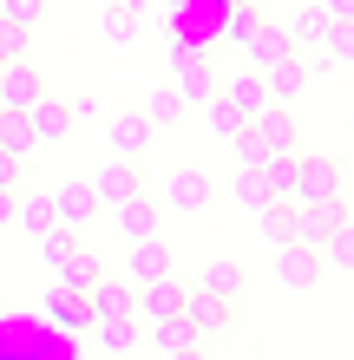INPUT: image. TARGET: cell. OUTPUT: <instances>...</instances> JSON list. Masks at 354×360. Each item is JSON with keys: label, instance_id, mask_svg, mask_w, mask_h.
<instances>
[{"label": "cell", "instance_id": "26", "mask_svg": "<svg viewBox=\"0 0 354 360\" xmlns=\"http://www.w3.org/2000/svg\"><path fill=\"white\" fill-rule=\"evenodd\" d=\"M230 151H236V171H263V164H269V144H263L256 124H243V131L230 138Z\"/></svg>", "mask_w": 354, "mask_h": 360}, {"label": "cell", "instance_id": "9", "mask_svg": "<svg viewBox=\"0 0 354 360\" xmlns=\"http://www.w3.org/2000/svg\"><path fill=\"white\" fill-rule=\"evenodd\" d=\"M230 302H223V295H210V288H184V321L197 328V341H217L223 328H230Z\"/></svg>", "mask_w": 354, "mask_h": 360}, {"label": "cell", "instance_id": "10", "mask_svg": "<svg viewBox=\"0 0 354 360\" xmlns=\"http://www.w3.org/2000/svg\"><path fill=\"white\" fill-rule=\"evenodd\" d=\"M106 138H112V158H125V164H138L144 151H151V138H158V124L144 118V112H118V118L106 124Z\"/></svg>", "mask_w": 354, "mask_h": 360}, {"label": "cell", "instance_id": "29", "mask_svg": "<svg viewBox=\"0 0 354 360\" xmlns=\"http://www.w3.org/2000/svg\"><path fill=\"white\" fill-rule=\"evenodd\" d=\"M296 164H302V151H269L263 177H269V190H276V197H289V190H296Z\"/></svg>", "mask_w": 354, "mask_h": 360}, {"label": "cell", "instance_id": "21", "mask_svg": "<svg viewBox=\"0 0 354 360\" xmlns=\"http://www.w3.org/2000/svg\"><path fill=\"white\" fill-rule=\"evenodd\" d=\"M13 217H20V229H27V236L39 243L53 229V190H27V197L13 203Z\"/></svg>", "mask_w": 354, "mask_h": 360}, {"label": "cell", "instance_id": "43", "mask_svg": "<svg viewBox=\"0 0 354 360\" xmlns=\"http://www.w3.org/2000/svg\"><path fill=\"white\" fill-rule=\"evenodd\" d=\"M13 223V190H0V229Z\"/></svg>", "mask_w": 354, "mask_h": 360}, {"label": "cell", "instance_id": "34", "mask_svg": "<svg viewBox=\"0 0 354 360\" xmlns=\"http://www.w3.org/2000/svg\"><path fill=\"white\" fill-rule=\"evenodd\" d=\"M39 13H46V0H0V20H7V27H20V33H33Z\"/></svg>", "mask_w": 354, "mask_h": 360}, {"label": "cell", "instance_id": "6", "mask_svg": "<svg viewBox=\"0 0 354 360\" xmlns=\"http://www.w3.org/2000/svg\"><path fill=\"white\" fill-rule=\"evenodd\" d=\"M39 92H53L39 66H27V59H0V112H27Z\"/></svg>", "mask_w": 354, "mask_h": 360}, {"label": "cell", "instance_id": "39", "mask_svg": "<svg viewBox=\"0 0 354 360\" xmlns=\"http://www.w3.org/2000/svg\"><path fill=\"white\" fill-rule=\"evenodd\" d=\"M322 13L328 20H354V0H322Z\"/></svg>", "mask_w": 354, "mask_h": 360}, {"label": "cell", "instance_id": "4", "mask_svg": "<svg viewBox=\"0 0 354 360\" xmlns=\"http://www.w3.org/2000/svg\"><path fill=\"white\" fill-rule=\"evenodd\" d=\"M177 314H184V282H177V275H164V282H144V288H132V321H138V328L177 321Z\"/></svg>", "mask_w": 354, "mask_h": 360}, {"label": "cell", "instance_id": "22", "mask_svg": "<svg viewBox=\"0 0 354 360\" xmlns=\"http://www.w3.org/2000/svg\"><path fill=\"white\" fill-rule=\"evenodd\" d=\"M230 197H236V210H249V217H256V210L276 203V190H269L263 171H236V177H230Z\"/></svg>", "mask_w": 354, "mask_h": 360}, {"label": "cell", "instance_id": "1", "mask_svg": "<svg viewBox=\"0 0 354 360\" xmlns=\"http://www.w3.org/2000/svg\"><path fill=\"white\" fill-rule=\"evenodd\" d=\"M328 197H341V164L322 158V151H315V158L302 151V164H296V190H289L282 203H289V210H315V203H328Z\"/></svg>", "mask_w": 354, "mask_h": 360}, {"label": "cell", "instance_id": "28", "mask_svg": "<svg viewBox=\"0 0 354 360\" xmlns=\"http://www.w3.org/2000/svg\"><path fill=\"white\" fill-rule=\"evenodd\" d=\"M256 223H263V243H276V249H282V243H289V229H296V210L276 197L269 210H256Z\"/></svg>", "mask_w": 354, "mask_h": 360}, {"label": "cell", "instance_id": "7", "mask_svg": "<svg viewBox=\"0 0 354 360\" xmlns=\"http://www.w3.org/2000/svg\"><path fill=\"white\" fill-rule=\"evenodd\" d=\"M53 223L59 229H92L99 223V197H92V184H53Z\"/></svg>", "mask_w": 354, "mask_h": 360}, {"label": "cell", "instance_id": "44", "mask_svg": "<svg viewBox=\"0 0 354 360\" xmlns=\"http://www.w3.org/2000/svg\"><path fill=\"white\" fill-rule=\"evenodd\" d=\"M158 7H184V0H158Z\"/></svg>", "mask_w": 354, "mask_h": 360}, {"label": "cell", "instance_id": "37", "mask_svg": "<svg viewBox=\"0 0 354 360\" xmlns=\"http://www.w3.org/2000/svg\"><path fill=\"white\" fill-rule=\"evenodd\" d=\"M66 249H72V229H59V223H53V229H46V236H39V262H46V269H53L59 256H66Z\"/></svg>", "mask_w": 354, "mask_h": 360}, {"label": "cell", "instance_id": "11", "mask_svg": "<svg viewBox=\"0 0 354 360\" xmlns=\"http://www.w3.org/2000/svg\"><path fill=\"white\" fill-rule=\"evenodd\" d=\"M315 275H322V256H315V249H302V243H282L276 249V282L282 288L308 295V288H315Z\"/></svg>", "mask_w": 354, "mask_h": 360}, {"label": "cell", "instance_id": "3", "mask_svg": "<svg viewBox=\"0 0 354 360\" xmlns=\"http://www.w3.org/2000/svg\"><path fill=\"white\" fill-rule=\"evenodd\" d=\"M171 66H177V98L184 105H203V98H210L217 86H210V59H203V46H197V39H171Z\"/></svg>", "mask_w": 354, "mask_h": 360}, {"label": "cell", "instance_id": "18", "mask_svg": "<svg viewBox=\"0 0 354 360\" xmlns=\"http://www.w3.org/2000/svg\"><path fill=\"white\" fill-rule=\"evenodd\" d=\"M197 288H210V295H223V302H236L243 295V262L236 256H210L197 269Z\"/></svg>", "mask_w": 354, "mask_h": 360}, {"label": "cell", "instance_id": "31", "mask_svg": "<svg viewBox=\"0 0 354 360\" xmlns=\"http://www.w3.org/2000/svg\"><path fill=\"white\" fill-rule=\"evenodd\" d=\"M203 118H210V131H217V138H236V131H243L236 105L223 98V92H210V98H203Z\"/></svg>", "mask_w": 354, "mask_h": 360}, {"label": "cell", "instance_id": "30", "mask_svg": "<svg viewBox=\"0 0 354 360\" xmlns=\"http://www.w3.org/2000/svg\"><path fill=\"white\" fill-rule=\"evenodd\" d=\"M144 118H151V124H171V118H184V98H177V86H151V92H144Z\"/></svg>", "mask_w": 354, "mask_h": 360}, {"label": "cell", "instance_id": "36", "mask_svg": "<svg viewBox=\"0 0 354 360\" xmlns=\"http://www.w3.org/2000/svg\"><path fill=\"white\" fill-rule=\"evenodd\" d=\"M99 27H106V39H112V46H132V39H138V13H125V7H112L106 20H99Z\"/></svg>", "mask_w": 354, "mask_h": 360}, {"label": "cell", "instance_id": "38", "mask_svg": "<svg viewBox=\"0 0 354 360\" xmlns=\"http://www.w3.org/2000/svg\"><path fill=\"white\" fill-rule=\"evenodd\" d=\"M0 59H27V33L7 27V20H0Z\"/></svg>", "mask_w": 354, "mask_h": 360}, {"label": "cell", "instance_id": "14", "mask_svg": "<svg viewBox=\"0 0 354 360\" xmlns=\"http://www.w3.org/2000/svg\"><path fill=\"white\" fill-rule=\"evenodd\" d=\"M53 275H59V288H66V295H86V288H92V282H99L106 269H99V256H92L86 243H72L66 256L53 262Z\"/></svg>", "mask_w": 354, "mask_h": 360}, {"label": "cell", "instance_id": "23", "mask_svg": "<svg viewBox=\"0 0 354 360\" xmlns=\"http://www.w3.org/2000/svg\"><path fill=\"white\" fill-rule=\"evenodd\" d=\"M99 341H106V354H138L144 328L132 321V314H112V321H99Z\"/></svg>", "mask_w": 354, "mask_h": 360}, {"label": "cell", "instance_id": "25", "mask_svg": "<svg viewBox=\"0 0 354 360\" xmlns=\"http://www.w3.org/2000/svg\"><path fill=\"white\" fill-rule=\"evenodd\" d=\"M0 151H7L13 164L39 151V144H33V131H27V118H20V112H0Z\"/></svg>", "mask_w": 354, "mask_h": 360}, {"label": "cell", "instance_id": "27", "mask_svg": "<svg viewBox=\"0 0 354 360\" xmlns=\"http://www.w3.org/2000/svg\"><path fill=\"white\" fill-rule=\"evenodd\" d=\"M144 334H151V341H158V354H177V347H197V328L184 321V314H177V321H158V328H144ZM203 347H210V341H203Z\"/></svg>", "mask_w": 354, "mask_h": 360}, {"label": "cell", "instance_id": "45", "mask_svg": "<svg viewBox=\"0 0 354 360\" xmlns=\"http://www.w3.org/2000/svg\"><path fill=\"white\" fill-rule=\"evenodd\" d=\"M348 138H354V112H348Z\"/></svg>", "mask_w": 354, "mask_h": 360}, {"label": "cell", "instance_id": "5", "mask_svg": "<svg viewBox=\"0 0 354 360\" xmlns=\"http://www.w3.org/2000/svg\"><path fill=\"white\" fill-rule=\"evenodd\" d=\"M20 118H27L33 144H66V138H72V105L59 98V92H39V98L27 105V112H20Z\"/></svg>", "mask_w": 354, "mask_h": 360}, {"label": "cell", "instance_id": "16", "mask_svg": "<svg viewBox=\"0 0 354 360\" xmlns=\"http://www.w3.org/2000/svg\"><path fill=\"white\" fill-rule=\"evenodd\" d=\"M243 59H249V72H269L276 59H289V33H282V27H269V20H263V27H256V33L243 39Z\"/></svg>", "mask_w": 354, "mask_h": 360}, {"label": "cell", "instance_id": "20", "mask_svg": "<svg viewBox=\"0 0 354 360\" xmlns=\"http://www.w3.org/2000/svg\"><path fill=\"white\" fill-rule=\"evenodd\" d=\"M217 92L236 105V118H243V124H249V118H256L263 105H269V98H263V72H236V79H223Z\"/></svg>", "mask_w": 354, "mask_h": 360}, {"label": "cell", "instance_id": "24", "mask_svg": "<svg viewBox=\"0 0 354 360\" xmlns=\"http://www.w3.org/2000/svg\"><path fill=\"white\" fill-rule=\"evenodd\" d=\"M322 269H348V275H354V217L328 229V243H322Z\"/></svg>", "mask_w": 354, "mask_h": 360}, {"label": "cell", "instance_id": "15", "mask_svg": "<svg viewBox=\"0 0 354 360\" xmlns=\"http://www.w3.org/2000/svg\"><path fill=\"white\" fill-rule=\"evenodd\" d=\"M86 314L92 321H112V314H132V282H118V275H99L86 288Z\"/></svg>", "mask_w": 354, "mask_h": 360}, {"label": "cell", "instance_id": "2", "mask_svg": "<svg viewBox=\"0 0 354 360\" xmlns=\"http://www.w3.org/2000/svg\"><path fill=\"white\" fill-rule=\"evenodd\" d=\"M164 275H177V249L164 236H144V243H125V282L144 288V282H164Z\"/></svg>", "mask_w": 354, "mask_h": 360}, {"label": "cell", "instance_id": "33", "mask_svg": "<svg viewBox=\"0 0 354 360\" xmlns=\"http://www.w3.org/2000/svg\"><path fill=\"white\" fill-rule=\"evenodd\" d=\"M328 59H335V66H354V20H328Z\"/></svg>", "mask_w": 354, "mask_h": 360}, {"label": "cell", "instance_id": "40", "mask_svg": "<svg viewBox=\"0 0 354 360\" xmlns=\"http://www.w3.org/2000/svg\"><path fill=\"white\" fill-rule=\"evenodd\" d=\"M13 177H20V164H13L7 151H0V190H13Z\"/></svg>", "mask_w": 354, "mask_h": 360}, {"label": "cell", "instance_id": "8", "mask_svg": "<svg viewBox=\"0 0 354 360\" xmlns=\"http://www.w3.org/2000/svg\"><path fill=\"white\" fill-rule=\"evenodd\" d=\"M92 197H99V210L132 203V197H144V171H138V164H125V158H112L106 171L92 177Z\"/></svg>", "mask_w": 354, "mask_h": 360}, {"label": "cell", "instance_id": "17", "mask_svg": "<svg viewBox=\"0 0 354 360\" xmlns=\"http://www.w3.org/2000/svg\"><path fill=\"white\" fill-rule=\"evenodd\" d=\"M112 223H118L125 243H144V236H158V203H151V197H132V203L112 210Z\"/></svg>", "mask_w": 354, "mask_h": 360}, {"label": "cell", "instance_id": "32", "mask_svg": "<svg viewBox=\"0 0 354 360\" xmlns=\"http://www.w3.org/2000/svg\"><path fill=\"white\" fill-rule=\"evenodd\" d=\"M256 27H263V7H256V0H230V20H223V33H230L236 46H243V39L256 33Z\"/></svg>", "mask_w": 354, "mask_h": 360}, {"label": "cell", "instance_id": "41", "mask_svg": "<svg viewBox=\"0 0 354 360\" xmlns=\"http://www.w3.org/2000/svg\"><path fill=\"white\" fill-rule=\"evenodd\" d=\"M171 360H210V347H203V341H197V347H177Z\"/></svg>", "mask_w": 354, "mask_h": 360}, {"label": "cell", "instance_id": "19", "mask_svg": "<svg viewBox=\"0 0 354 360\" xmlns=\"http://www.w3.org/2000/svg\"><path fill=\"white\" fill-rule=\"evenodd\" d=\"M249 124H256V131H263V144H269V151H296V118H289V105H263V112L256 118H249Z\"/></svg>", "mask_w": 354, "mask_h": 360}, {"label": "cell", "instance_id": "46", "mask_svg": "<svg viewBox=\"0 0 354 360\" xmlns=\"http://www.w3.org/2000/svg\"><path fill=\"white\" fill-rule=\"evenodd\" d=\"M256 7H269V0H256Z\"/></svg>", "mask_w": 354, "mask_h": 360}, {"label": "cell", "instance_id": "42", "mask_svg": "<svg viewBox=\"0 0 354 360\" xmlns=\"http://www.w3.org/2000/svg\"><path fill=\"white\" fill-rule=\"evenodd\" d=\"M112 7H125V13H151L158 0H112Z\"/></svg>", "mask_w": 354, "mask_h": 360}, {"label": "cell", "instance_id": "12", "mask_svg": "<svg viewBox=\"0 0 354 360\" xmlns=\"http://www.w3.org/2000/svg\"><path fill=\"white\" fill-rule=\"evenodd\" d=\"M164 203H171L177 217H197V210L210 203V177H203L197 164H184V171H171V184H164Z\"/></svg>", "mask_w": 354, "mask_h": 360}, {"label": "cell", "instance_id": "35", "mask_svg": "<svg viewBox=\"0 0 354 360\" xmlns=\"http://www.w3.org/2000/svg\"><path fill=\"white\" fill-rule=\"evenodd\" d=\"M53 321H59V328H79V321H92V314H86V295H66V288H53Z\"/></svg>", "mask_w": 354, "mask_h": 360}, {"label": "cell", "instance_id": "13", "mask_svg": "<svg viewBox=\"0 0 354 360\" xmlns=\"http://www.w3.org/2000/svg\"><path fill=\"white\" fill-rule=\"evenodd\" d=\"M302 92H308V66H302L296 53H289V59H276V66L263 72V98H269V105H296Z\"/></svg>", "mask_w": 354, "mask_h": 360}]
</instances>
